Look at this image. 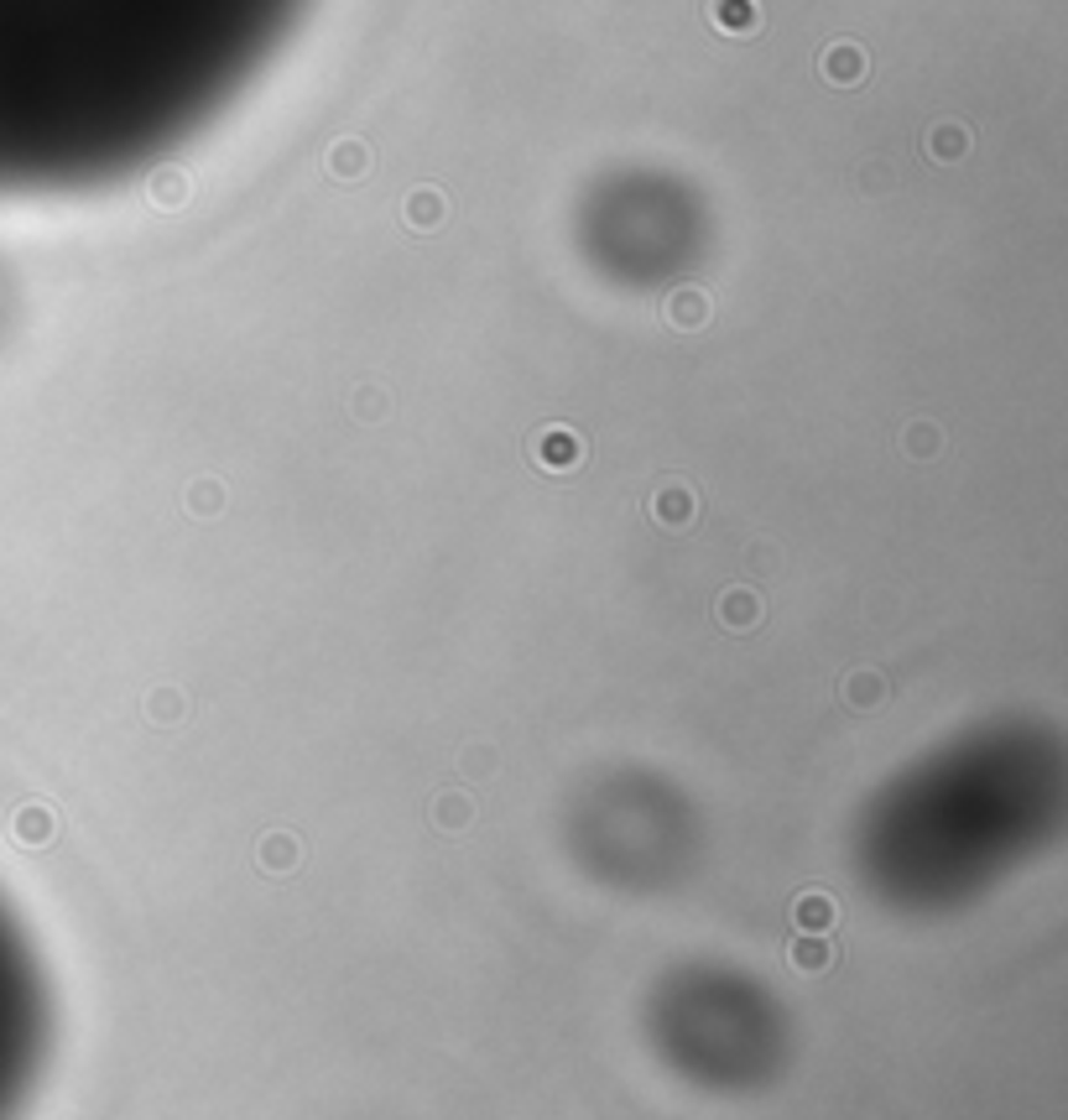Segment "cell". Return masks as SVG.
Returning <instances> with one entry per match:
<instances>
[{
    "instance_id": "1",
    "label": "cell",
    "mask_w": 1068,
    "mask_h": 1120,
    "mask_svg": "<svg viewBox=\"0 0 1068 1120\" xmlns=\"http://www.w3.org/2000/svg\"><path fill=\"white\" fill-rule=\"evenodd\" d=\"M47 1053V990L32 943L0 902V1120H16Z\"/></svg>"
},
{
    "instance_id": "2",
    "label": "cell",
    "mask_w": 1068,
    "mask_h": 1120,
    "mask_svg": "<svg viewBox=\"0 0 1068 1120\" xmlns=\"http://www.w3.org/2000/svg\"><path fill=\"white\" fill-rule=\"evenodd\" d=\"M709 16H714V27H719V32H741V37L761 27L756 0H709Z\"/></svg>"
},
{
    "instance_id": "3",
    "label": "cell",
    "mask_w": 1068,
    "mask_h": 1120,
    "mask_svg": "<svg viewBox=\"0 0 1068 1120\" xmlns=\"http://www.w3.org/2000/svg\"><path fill=\"white\" fill-rule=\"evenodd\" d=\"M860 73H865V52L860 47H850V42L829 47V58H824V78H829V84H850V78H860Z\"/></svg>"
},
{
    "instance_id": "4",
    "label": "cell",
    "mask_w": 1068,
    "mask_h": 1120,
    "mask_svg": "<svg viewBox=\"0 0 1068 1120\" xmlns=\"http://www.w3.org/2000/svg\"><path fill=\"white\" fill-rule=\"evenodd\" d=\"M328 168H334L340 178H355V173H365V146H360V141H340L334 151H328Z\"/></svg>"
},
{
    "instance_id": "5",
    "label": "cell",
    "mask_w": 1068,
    "mask_h": 1120,
    "mask_svg": "<svg viewBox=\"0 0 1068 1120\" xmlns=\"http://www.w3.org/2000/svg\"><path fill=\"white\" fill-rule=\"evenodd\" d=\"M928 146H933V156H959L969 141H964V131H959V125H938Z\"/></svg>"
},
{
    "instance_id": "6",
    "label": "cell",
    "mask_w": 1068,
    "mask_h": 1120,
    "mask_svg": "<svg viewBox=\"0 0 1068 1120\" xmlns=\"http://www.w3.org/2000/svg\"><path fill=\"white\" fill-rule=\"evenodd\" d=\"M433 209H438V198H433V193H418V198H413V219H418V224H433V219H438Z\"/></svg>"
}]
</instances>
